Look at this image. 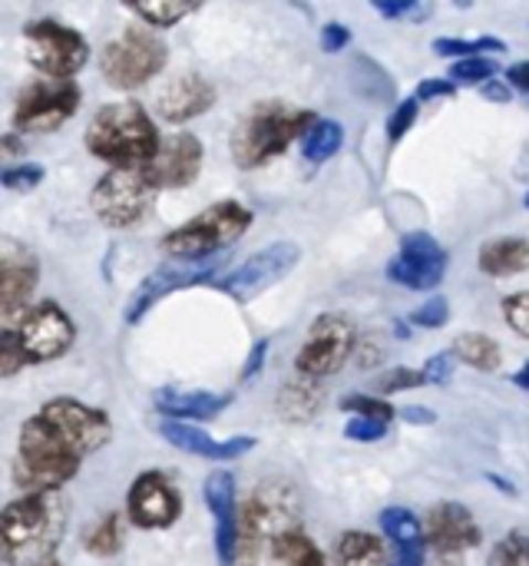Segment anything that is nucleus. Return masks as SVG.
<instances>
[{
  "label": "nucleus",
  "mask_w": 529,
  "mask_h": 566,
  "mask_svg": "<svg viewBox=\"0 0 529 566\" xmlns=\"http://www.w3.org/2000/svg\"><path fill=\"white\" fill-rule=\"evenodd\" d=\"M480 272L494 275V279H507V275H520L529 269V242L520 235H507V239H494L480 249L477 255Z\"/></svg>",
  "instance_id": "393cba45"
},
{
  "label": "nucleus",
  "mask_w": 529,
  "mask_h": 566,
  "mask_svg": "<svg viewBox=\"0 0 529 566\" xmlns=\"http://www.w3.org/2000/svg\"><path fill=\"white\" fill-rule=\"evenodd\" d=\"M424 0H371V7L388 17V20H398V17H411Z\"/></svg>",
  "instance_id": "de8ad7c7"
},
{
  "label": "nucleus",
  "mask_w": 529,
  "mask_h": 566,
  "mask_svg": "<svg viewBox=\"0 0 529 566\" xmlns=\"http://www.w3.org/2000/svg\"><path fill=\"white\" fill-rule=\"evenodd\" d=\"M514 385H517L520 391H529V361L520 368V371H517V375H514Z\"/></svg>",
  "instance_id": "6e6d98bb"
},
{
  "label": "nucleus",
  "mask_w": 529,
  "mask_h": 566,
  "mask_svg": "<svg viewBox=\"0 0 529 566\" xmlns=\"http://www.w3.org/2000/svg\"><path fill=\"white\" fill-rule=\"evenodd\" d=\"M202 497L209 504L212 514V527H215V557L219 566H235L239 560V497H235V478L225 468H215L205 484H202Z\"/></svg>",
  "instance_id": "a211bd4d"
},
{
  "label": "nucleus",
  "mask_w": 529,
  "mask_h": 566,
  "mask_svg": "<svg viewBox=\"0 0 529 566\" xmlns=\"http://www.w3.org/2000/svg\"><path fill=\"white\" fill-rule=\"evenodd\" d=\"M454 365H457V355H454V352H441V355L427 358V365L421 368V371H424V381L444 388V385L454 378Z\"/></svg>",
  "instance_id": "37998d69"
},
{
  "label": "nucleus",
  "mask_w": 529,
  "mask_h": 566,
  "mask_svg": "<svg viewBox=\"0 0 529 566\" xmlns=\"http://www.w3.org/2000/svg\"><path fill=\"white\" fill-rule=\"evenodd\" d=\"M126 514L139 531H169L182 514V497L162 471H146L129 484Z\"/></svg>",
  "instance_id": "2eb2a0df"
},
{
  "label": "nucleus",
  "mask_w": 529,
  "mask_h": 566,
  "mask_svg": "<svg viewBox=\"0 0 529 566\" xmlns=\"http://www.w3.org/2000/svg\"><path fill=\"white\" fill-rule=\"evenodd\" d=\"M278 418L288 424H308L318 418V411L325 408V385L318 378H305L295 371V378H288L278 391Z\"/></svg>",
  "instance_id": "b1692460"
},
{
  "label": "nucleus",
  "mask_w": 529,
  "mask_h": 566,
  "mask_svg": "<svg viewBox=\"0 0 529 566\" xmlns=\"http://www.w3.org/2000/svg\"><path fill=\"white\" fill-rule=\"evenodd\" d=\"M23 365H30V361H27V355H23L17 335H13V328H7L3 332V352H0V371H3V378H13Z\"/></svg>",
  "instance_id": "c03bdc74"
},
{
  "label": "nucleus",
  "mask_w": 529,
  "mask_h": 566,
  "mask_svg": "<svg viewBox=\"0 0 529 566\" xmlns=\"http://www.w3.org/2000/svg\"><path fill=\"white\" fill-rule=\"evenodd\" d=\"M355 355V325L345 315H321L308 328V338L295 358V371L305 378H331Z\"/></svg>",
  "instance_id": "1a4fd4ad"
},
{
  "label": "nucleus",
  "mask_w": 529,
  "mask_h": 566,
  "mask_svg": "<svg viewBox=\"0 0 529 566\" xmlns=\"http://www.w3.org/2000/svg\"><path fill=\"white\" fill-rule=\"evenodd\" d=\"M507 80H510L517 90H527L529 93V60H523V63H514V66L507 70Z\"/></svg>",
  "instance_id": "603ef678"
},
{
  "label": "nucleus",
  "mask_w": 529,
  "mask_h": 566,
  "mask_svg": "<svg viewBox=\"0 0 529 566\" xmlns=\"http://www.w3.org/2000/svg\"><path fill=\"white\" fill-rule=\"evenodd\" d=\"M447 318H451V305L444 295H434L421 308L411 312V325H417V328H444Z\"/></svg>",
  "instance_id": "58836bf2"
},
{
  "label": "nucleus",
  "mask_w": 529,
  "mask_h": 566,
  "mask_svg": "<svg viewBox=\"0 0 529 566\" xmlns=\"http://www.w3.org/2000/svg\"><path fill=\"white\" fill-rule=\"evenodd\" d=\"M166 66V43L146 27H129L103 46V73L119 90H136Z\"/></svg>",
  "instance_id": "6e6552de"
},
{
  "label": "nucleus",
  "mask_w": 529,
  "mask_h": 566,
  "mask_svg": "<svg viewBox=\"0 0 529 566\" xmlns=\"http://www.w3.org/2000/svg\"><path fill=\"white\" fill-rule=\"evenodd\" d=\"M421 385H427V381H424V371H414V368H391V371H384V375L374 381V391H378L381 398H388V395L411 391V388H421Z\"/></svg>",
  "instance_id": "4c0bfd02"
},
{
  "label": "nucleus",
  "mask_w": 529,
  "mask_h": 566,
  "mask_svg": "<svg viewBox=\"0 0 529 566\" xmlns=\"http://www.w3.org/2000/svg\"><path fill=\"white\" fill-rule=\"evenodd\" d=\"M301 262V249L295 242H272L265 249H258L255 255H248L239 269H232L225 279L215 282L219 292L232 295L235 302H248L255 295H262L265 289L278 285L288 272H295V265Z\"/></svg>",
  "instance_id": "f8f14e48"
},
{
  "label": "nucleus",
  "mask_w": 529,
  "mask_h": 566,
  "mask_svg": "<svg viewBox=\"0 0 529 566\" xmlns=\"http://www.w3.org/2000/svg\"><path fill=\"white\" fill-rule=\"evenodd\" d=\"M341 143H345L341 123H335V119H318V123L305 133L301 153H305L308 163H325V159H331V156L341 149Z\"/></svg>",
  "instance_id": "c85d7f7f"
},
{
  "label": "nucleus",
  "mask_w": 529,
  "mask_h": 566,
  "mask_svg": "<svg viewBox=\"0 0 529 566\" xmlns=\"http://www.w3.org/2000/svg\"><path fill=\"white\" fill-rule=\"evenodd\" d=\"M126 3L152 27H172L202 7V0H126Z\"/></svg>",
  "instance_id": "c756f323"
},
{
  "label": "nucleus",
  "mask_w": 529,
  "mask_h": 566,
  "mask_svg": "<svg viewBox=\"0 0 529 566\" xmlns=\"http://www.w3.org/2000/svg\"><path fill=\"white\" fill-rule=\"evenodd\" d=\"M156 182L149 179L146 166H113L93 189L89 206L96 219L109 229H129L142 222L156 199Z\"/></svg>",
  "instance_id": "0eeeda50"
},
{
  "label": "nucleus",
  "mask_w": 529,
  "mask_h": 566,
  "mask_svg": "<svg viewBox=\"0 0 529 566\" xmlns=\"http://www.w3.org/2000/svg\"><path fill=\"white\" fill-rule=\"evenodd\" d=\"M156 103L166 123H186L202 116L215 103V86L202 76H176L159 90Z\"/></svg>",
  "instance_id": "4be33fe9"
},
{
  "label": "nucleus",
  "mask_w": 529,
  "mask_h": 566,
  "mask_svg": "<svg viewBox=\"0 0 529 566\" xmlns=\"http://www.w3.org/2000/svg\"><path fill=\"white\" fill-rule=\"evenodd\" d=\"M398 418H401V421H408V424H417V428H427V424H434V421H437V415H434L431 408H421V405L401 408V411H398Z\"/></svg>",
  "instance_id": "3c124183"
},
{
  "label": "nucleus",
  "mask_w": 529,
  "mask_h": 566,
  "mask_svg": "<svg viewBox=\"0 0 529 566\" xmlns=\"http://www.w3.org/2000/svg\"><path fill=\"white\" fill-rule=\"evenodd\" d=\"M507 43L497 36H480V40H457V36H441L434 40V53L441 56H480L484 50H504Z\"/></svg>",
  "instance_id": "473e14b6"
},
{
  "label": "nucleus",
  "mask_w": 529,
  "mask_h": 566,
  "mask_svg": "<svg viewBox=\"0 0 529 566\" xmlns=\"http://www.w3.org/2000/svg\"><path fill=\"white\" fill-rule=\"evenodd\" d=\"M272 564L275 566H328L325 564V554L301 534V531H292L288 537H282L272 551H268Z\"/></svg>",
  "instance_id": "cd10ccee"
},
{
  "label": "nucleus",
  "mask_w": 529,
  "mask_h": 566,
  "mask_svg": "<svg viewBox=\"0 0 529 566\" xmlns=\"http://www.w3.org/2000/svg\"><path fill=\"white\" fill-rule=\"evenodd\" d=\"M378 524H381V534H384L391 544H408V541L427 537L421 517H417L414 511H408V507H384L381 517H378Z\"/></svg>",
  "instance_id": "7c9ffc66"
},
{
  "label": "nucleus",
  "mask_w": 529,
  "mask_h": 566,
  "mask_svg": "<svg viewBox=\"0 0 529 566\" xmlns=\"http://www.w3.org/2000/svg\"><path fill=\"white\" fill-rule=\"evenodd\" d=\"M487 566H529V534H510L504 537L494 554H490V564Z\"/></svg>",
  "instance_id": "72a5a7b5"
},
{
  "label": "nucleus",
  "mask_w": 529,
  "mask_h": 566,
  "mask_svg": "<svg viewBox=\"0 0 529 566\" xmlns=\"http://www.w3.org/2000/svg\"><path fill=\"white\" fill-rule=\"evenodd\" d=\"M424 534H427V547L444 557V560H454L474 547L484 544V531L480 524L474 521L470 507L457 504V501H441L427 511V521H424Z\"/></svg>",
  "instance_id": "f3484780"
},
{
  "label": "nucleus",
  "mask_w": 529,
  "mask_h": 566,
  "mask_svg": "<svg viewBox=\"0 0 529 566\" xmlns=\"http://www.w3.org/2000/svg\"><path fill=\"white\" fill-rule=\"evenodd\" d=\"M523 206H527V209H529V192H527V196H523Z\"/></svg>",
  "instance_id": "13d9d810"
},
{
  "label": "nucleus",
  "mask_w": 529,
  "mask_h": 566,
  "mask_svg": "<svg viewBox=\"0 0 529 566\" xmlns=\"http://www.w3.org/2000/svg\"><path fill=\"white\" fill-rule=\"evenodd\" d=\"M159 438L166 444H172L176 451L192 454V458H202V461H212V464H232V461H239V458H245V454L255 451V438L252 434L212 438V434H205L192 421H169V418H162Z\"/></svg>",
  "instance_id": "6ab92c4d"
},
{
  "label": "nucleus",
  "mask_w": 529,
  "mask_h": 566,
  "mask_svg": "<svg viewBox=\"0 0 529 566\" xmlns=\"http://www.w3.org/2000/svg\"><path fill=\"white\" fill-rule=\"evenodd\" d=\"M199 169H202V143L192 133H176L162 139L152 159L146 163V172L159 189H182L199 176Z\"/></svg>",
  "instance_id": "412c9836"
},
{
  "label": "nucleus",
  "mask_w": 529,
  "mask_h": 566,
  "mask_svg": "<svg viewBox=\"0 0 529 566\" xmlns=\"http://www.w3.org/2000/svg\"><path fill=\"white\" fill-rule=\"evenodd\" d=\"M391 431V421H381V418H361V415H351L348 424H345V438L348 441H358V444H374V441H384Z\"/></svg>",
  "instance_id": "e433bc0d"
},
{
  "label": "nucleus",
  "mask_w": 529,
  "mask_h": 566,
  "mask_svg": "<svg viewBox=\"0 0 529 566\" xmlns=\"http://www.w3.org/2000/svg\"><path fill=\"white\" fill-rule=\"evenodd\" d=\"M113 424L106 411L89 408L76 398L46 401L20 428L17 458H13V488L23 494L60 491L80 471V464L106 448Z\"/></svg>",
  "instance_id": "f257e3e1"
},
{
  "label": "nucleus",
  "mask_w": 529,
  "mask_h": 566,
  "mask_svg": "<svg viewBox=\"0 0 529 566\" xmlns=\"http://www.w3.org/2000/svg\"><path fill=\"white\" fill-rule=\"evenodd\" d=\"M504 318L517 335L529 338V292H517V295L504 298Z\"/></svg>",
  "instance_id": "a19ab883"
},
{
  "label": "nucleus",
  "mask_w": 529,
  "mask_h": 566,
  "mask_svg": "<svg viewBox=\"0 0 529 566\" xmlns=\"http://www.w3.org/2000/svg\"><path fill=\"white\" fill-rule=\"evenodd\" d=\"M70 504L60 491L20 494L3 507L0 541L7 566H43L56 560V551L66 537Z\"/></svg>",
  "instance_id": "f03ea898"
},
{
  "label": "nucleus",
  "mask_w": 529,
  "mask_h": 566,
  "mask_svg": "<svg viewBox=\"0 0 529 566\" xmlns=\"http://www.w3.org/2000/svg\"><path fill=\"white\" fill-rule=\"evenodd\" d=\"M27 40V56L36 70L46 76H63L70 80L89 56V43L83 33L73 27H63L56 20H36L23 30Z\"/></svg>",
  "instance_id": "9b49d317"
},
{
  "label": "nucleus",
  "mask_w": 529,
  "mask_h": 566,
  "mask_svg": "<svg viewBox=\"0 0 529 566\" xmlns=\"http://www.w3.org/2000/svg\"><path fill=\"white\" fill-rule=\"evenodd\" d=\"M341 411H351L361 418H381V421L398 418V408L388 405L384 398H374V395H348V398H341Z\"/></svg>",
  "instance_id": "f704fd0d"
},
{
  "label": "nucleus",
  "mask_w": 529,
  "mask_h": 566,
  "mask_svg": "<svg viewBox=\"0 0 529 566\" xmlns=\"http://www.w3.org/2000/svg\"><path fill=\"white\" fill-rule=\"evenodd\" d=\"M36 279H40V269H36L33 252L23 249L20 242L7 239L3 242V265H0V305H3L7 328H17L20 318L27 315Z\"/></svg>",
  "instance_id": "aec40b11"
},
{
  "label": "nucleus",
  "mask_w": 529,
  "mask_h": 566,
  "mask_svg": "<svg viewBox=\"0 0 529 566\" xmlns=\"http://www.w3.org/2000/svg\"><path fill=\"white\" fill-rule=\"evenodd\" d=\"M301 497L292 481H262L239 511V560L235 566H255L282 537L298 531Z\"/></svg>",
  "instance_id": "7ed1b4c3"
},
{
  "label": "nucleus",
  "mask_w": 529,
  "mask_h": 566,
  "mask_svg": "<svg viewBox=\"0 0 529 566\" xmlns=\"http://www.w3.org/2000/svg\"><path fill=\"white\" fill-rule=\"evenodd\" d=\"M252 226V212L239 202H219L205 212H199L195 219H189L186 226L172 229L162 239V249L172 259H209V255H222V249H229L235 239L245 235V229Z\"/></svg>",
  "instance_id": "423d86ee"
},
{
  "label": "nucleus",
  "mask_w": 529,
  "mask_h": 566,
  "mask_svg": "<svg viewBox=\"0 0 529 566\" xmlns=\"http://www.w3.org/2000/svg\"><path fill=\"white\" fill-rule=\"evenodd\" d=\"M484 96H487V99H497V103H510V90L500 86V83H494V80L484 83Z\"/></svg>",
  "instance_id": "864d4df0"
},
{
  "label": "nucleus",
  "mask_w": 529,
  "mask_h": 566,
  "mask_svg": "<svg viewBox=\"0 0 529 566\" xmlns=\"http://www.w3.org/2000/svg\"><path fill=\"white\" fill-rule=\"evenodd\" d=\"M268 348H272V342H268V338H258V342L252 345L248 361H245V368H242V381H252V378L262 371V365H265V358H268Z\"/></svg>",
  "instance_id": "8fccbe9b"
},
{
  "label": "nucleus",
  "mask_w": 529,
  "mask_h": 566,
  "mask_svg": "<svg viewBox=\"0 0 529 566\" xmlns=\"http://www.w3.org/2000/svg\"><path fill=\"white\" fill-rule=\"evenodd\" d=\"M232 405V395H212V391H182V388H159L152 395V408L169 421H212Z\"/></svg>",
  "instance_id": "5701e85b"
},
{
  "label": "nucleus",
  "mask_w": 529,
  "mask_h": 566,
  "mask_svg": "<svg viewBox=\"0 0 529 566\" xmlns=\"http://www.w3.org/2000/svg\"><path fill=\"white\" fill-rule=\"evenodd\" d=\"M23 355L30 365H43V361H56L73 348L76 328L70 322V315L56 305V302H40L36 308H30L20 325L13 328Z\"/></svg>",
  "instance_id": "ddd939ff"
},
{
  "label": "nucleus",
  "mask_w": 529,
  "mask_h": 566,
  "mask_svg": "<svg viewBox=\"0 0 529 566\" xmlns=\"http://www.w3.org/2000/svg\"><path fill=\"white\" fill-rule=\"evenodd\" d=\"M494 73H497V63L487 60V56H464V60H457V63L451 66V80H454V83H467V86L487 83Z\"/></svg>",
  "instance_id": "c9c22d12"
},
{
  "label": "nucleus",
  "mask_w": 529,
  "mask_h": 566,
  "mask_svg": "<svg viewBox=\"0 0 529 566\" xmlns=\"http://www.w3.org/2000/svg\"><path fill=\"white\" fill-rule=\"evenodd\" d=\"M335 566H391L384 544L368 531H348L338 537Z\"/></svg>",
  "instance_id": "a878e982"
},
{
  "label": "nucleus",
  "mask_w": 529,
  "mask_h": 566,
  "mask_svg": "<svg viewBox=\"0 0 529 566\" xmlns=\"http://www.w3.org/2000/svg\"><path fill=\"white\" fill-rule=\"evenodd\" d=\"M222 265V255H209V259H176V262H166L159 265L152 275L142 279V285L133 292L129 305H126V325H139L142 315L166 295L179 292V289H189V285H199V282H209L215 279Z\"/></svg>",
  "instance_id": "4468645a"
},
{
  "label": "nucleus",
  "mask_w": 529,
  "mask_h": 566,
  "mask_svg": "<svg viewBox=\"0 0 529 566\" xmlns=\"http://www.w3.org/2000/svg\"><path fill=\"white\" fill-rule=\"evenodd\" d=\"M318 116L288 103H258L232 133V156L242 169H258L305 136Z\"/></svg>",
  "instance_id": "20e7f679"
},
{
  "label": "nucleus",
  "mask_w": 529,
  "mask_h": 566,
  "mask_svg": "<svg viewBox=\"0 0 529 566\" xmlns=\"http://www.w3.org/2000/svg\"><path fill=\"white\" fill-rule=\"evenodd\" d=\"M451 352L457 355V361H464V365H470V368H477V371H497L500 361H504L500 345H497L490 335H480V332L461 335V338L454 342Z\"/></svg>",
  "instance_id": "bb28decb"
},
{
  "label": "nucleus",
  "mask_w": 529,
  "mask_h": 566,
  "mask_svg": "<svg viewBox=\"0 0 529 566\" xmlns=\"http://www.w3.org/2000/svg\"><path fill=\"white\" fill-rule=\"evenodd\" d=\"M417 109H421V99L414 96V99H404V103L391 113V119H388V136H391V143H401V139L408 136V129H411L414 119H417Z\"/></svg>",
  "instance_id": "79ce46f5"
},
{
  "label": "nucleus",
  "mask_w": 529,
  "mask_h": 566,
  "mask_svg": "<svg viewBox=\"0 0 529 566\" xmlns=\"http://www.w3.org/2000/svg\"><path fill=\"white\" fill-rule=\"evenodd\" d=\"M348 43H351V30H348L345 23H335V20H331V23L321 27V50H325V53H341Z\"/></svg>",
  "instance_id": "49530a36"
},
{
  "label": "nucleus",
  "mask_w": 529,
  "mask_h": 566,
  "mask_svg": "<svg viewBox=\"0 0 529 566\" xmlns=\"http://www.w3.org/2000/svg\"><path fill=\"white\" fill-rule=\"evenodd\" d=\"M159 143L152 119L136 103L103 106L86 129V149L113 166H146Z\"/></svg>",
  "instance_id": "39448f33"
},
{
  "label": "nucleus",
  "mask_w": 529,
  "mask_h": 566,
  "mask_svg": "<svg viewBox=\"0 0 529 566\" xmlns=\"http://www.w3.org/2000/svg\"><path fill=\"white\" fill-rule=\"evenodd\" d=\"M43 566H60V560H46V564Z\"/></svg>",
  "instance_id": "4d7b16f0"
},
{
  "label": "nucleus",
  "mask_w": 529,
  "mask_h": 566,
  "mask_svg": "<svg viewBox=\"0 0 529 566\" xmlns=\"http://www.w3.org/2000/svg\"><path fill=\"white\" fill-rule=\"evenodd\" d=\"M427 537L421 541H408V544H394V560L391 566H427Z\"/></svg>",
  "instance_id": "a18cd8bd"
},
{
  "label": "nucleus",
  "mask_w": 529,
  "mask_h": 566,
  "mask_svg": "<svg viewBox=\"0 0 529 566\" xmlns=\"http://www.w3.org/2000/svg\"><path fill=\"white\" fill-rule=\"evenodd\" d=\"M83 547H86V554H93L99 560L119 554V547H123V521H119V514H103L93 524V531L86 534V544Z\"/></svg>",
  "instance_id": "2f4dec72"
},
{
  "label": "nucleus",
  "mask_w": 529,
  "mask_h": 566,
  "mask_svg": "<svg viewBox=\"0 0 529 566\" xmlns=\"http://www.w3.org/2000/svg\"><path fill=\"white\" fill-rule=\"evenodd\" d=\"M447 272V252L431 232H411L401 242V252L388 262V279L414 289V292H431L444 282Z\"/></svg>",
  "instance_id": "dca6fc26"
},
{
  "label": "nucleus",
  "mask_w": 529,
  "mask_h": 566,
  "mask_svg": "<svg viewBox=\"0 0 529 566\" xmlns=\"http://www.w3.org/2000/svg\"><path fill=\"white\" fill-rule=\"evenodd\" d=\"M487 481H490V484H497V488H500V494H510V497H517V488H514L510 481H504V478H497V474H487Z\"/></svg>",
  "instance_id": "5fc2aeb1"
},
{
  "label": "nucleus",
  "mask_w": 529,
  "mask_h": 566,
  "mask_svg": "<svg viewBox=\"0 0 529 566\" xmlns=\"http://www.w3.org/2000/svg\"><path fill=\"white\" fill-rule=\"evenodd\" d=\"M40 182H43V166H36V163H20V166L3 169V186L13 189V192L33 189Z\"/></svg>",
  "instance_id": "ea45409f"
},
{
  "label": "nucleus",
  "mask_w": 529,
  "mask_h": 566,
  "mask_svg": "<svg viewBox=\"0 0 529 566\" xmlns=\"http://www.w3.org/2000/svg\"><path fill=\"white\" fill-rule=\"evenodd\" d=\"M80 106V86L63 76H50L40 83H30L13 109V126L20 133H53L63 126Z\"/></svg>",
  "instance_id": "9d476101"
},
{
  "label": "nucleus",
  "mask_w": 529,
  "mask_h": 566,
  "mask_svg": "<svg viewBox=\"0 0 529 566\" xmlns=\"http://www.w3.org/2000/svg\"><path fill=\"white\" fill-rule=\"evenodd\" d=\"M457 93V83L447 76V80H437V76H431V80H424L421 86H417V99H444V96H454Z\"/></svg>",
  "instance_id": "09e8293b"
}]
</instances>
